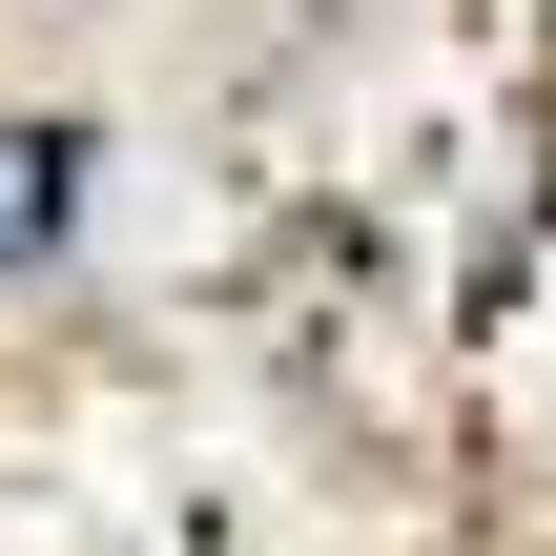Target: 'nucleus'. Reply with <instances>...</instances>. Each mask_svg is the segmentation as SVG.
<instances>
[{"instance_id":"nucleus-1","label":"nucleus","mask_w":556,"mask_h":556,"mask_svg":"<svg viewBox=\"0 0 556 556\" xmlns=\"http://www.w3.org/2000/svg\"><path fill=\"white\" fill-rule=\"evenodd\" d=\"M41 206H62V165H41V144H0V248H21Z\"/></svg>"}]
</instances>
